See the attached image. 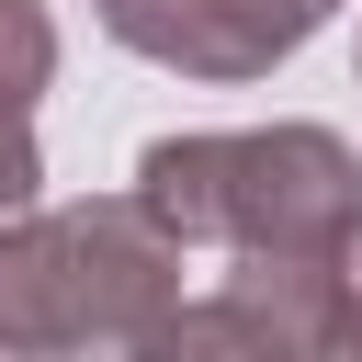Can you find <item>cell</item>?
<instances>
[{"label": "cell", "mask_w": 362, "mask_h": 362, "mask_svg": "<svg viewBox=\"0 0 362 362\" xmlns=\"http://www.w3.org/2000/svg\"><path fill=\"white\" fill-rule=\"evenodd\" d=\"M192 238L147 192L23 204L0 226V351H158Z\"/></svg>", "instance_id": "obj_1"}, {"label": "cell", "mask_w": 362, "mask_h": 362, "mask_svg": "<svg viewBox=\"0 0 362 362\" xmlns=\"http://www.w3.org/2000/svg\"><path fill=\"white\" fill-rule=\"evenodd\" d=\"M136 192L226 260L260 249H317L362 215V158L328 124H226V136H147L136 147Z\"/></svg>", "instance_id": "obj_2"}, {"label": "cell", "mask_w": 362, "mask_h": 362, "mask_svg": "<svg viewBox=\"0 0 362 362\" xmlns=\"http://www.w3.org/2000/svg\"><path fill=\"white\" fill-rule=\"evenodd\" d=\"M158 351H249V362H362V215L317 249L238 260L204 305L158 328Z\"/></svg>", "instance_id": "obj_3"}, {"label": "cell", "mask_w": 362, "mask_h": 362, "mask_svg": "<svg viewBox=\"0 0 362 362\" xmlns=\"http://www.w3.org/2000/svg\"><path fill=\"white\" fill-rule=\"evenodd\" d=\"M90 23L147 57V68H181V79H249V45L226 23V0H90Z\"/></svg>", "instance_id": "obj_4"}, {"label": "cell", "mask_w": 362, "mask_h": 362, "mask_svg": "<svg viewBox=\"0 0 362 362\" xmlns=\"http://www.w3.org/2000/svg\"><path fill=\"white\" fill-rule=\"evenodd\" d=\"M57 79V23L45 0H0V113H34Z\"/></svg>", "instance_id": "obj_5"}, {"label": "cell", "mask_w": 362, "mask_h": 362, "mask_svg": "<svg viewBox=\"0 0 362 362\" xmlns=\"http://www.w3.org/2000/svg\"><path fill=\"white\" fill-rule=\"evenodd\" d=\"M328 11H339V0H226V23H238V45H249V79H272Z\"/></svg>", "instance_id": "obj_6"}, {"label": "cell", "mask_w": 362, "mask_h": 362, "mask_svg": "<svg viewBox=\"0 0 362 362\" xmlns=\"http://www.w3.org/2000/svg\"><path fill=\"white\" fill-rule=\"evenodd\" d=\"M23 204H45V147H34L23 113H0V226H11Z\"/></svg>", "instance_id": "obj_7"}, {"label": "cell", "mask_w": 362, "mask_h": 362, "mask_svg": "<svg viewBox=\"0 0 362 362\" xmlns=\"http://www.w3.org/2000/svg\"><path fill=\"white\" fill-rule=\"evenodd\" d=\"M351 68H362V45H351Z\"/></svg>", "instance_id": "obj_8"}]
</instances>
